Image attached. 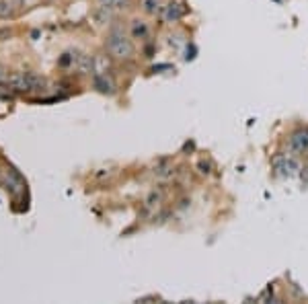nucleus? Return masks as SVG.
Instances as JSON below:
<instances>
[{
	"label": "nucleus",
	"mask_w": 308,
	"mask_h": 304,
	"mask_svg": "<svg viewBox=\"0 0 308 304\" xmlns=\"http://www.w3.org/2000/svg\"><path fill=\"white\" fill-rule=\"evenodd\" d=\"M6 78H8V72L4 70L2 66H0V85H2V82H6Z\"/></svg>",
	"instance_id": "39448f33"
},
{
	"label": "nucleus",
	"mask_w": 308,
	"mask_h": 304,
	"mask_svg": "<svg viewBox=\"0 0 308 304\" xmlns=\"http://www.w3.org/2000/svg\"><path fill=\"white\" fill-rule=\"evenodd\" d=\"M103 4L109 8H121V6L128 4V0H103Z\"/></svg>",
	"instance_id": "20e7f679"
},
{
	"label": "nucleus",
	"mask_w": 308,
	"mask_h": 304,
	"mask_svg": "<svg viewBox=\"0 0 308 304\" xmlns=\"http://www.w3.org/2000/svg\"><path fill=\"white\" fill-rule=\"evenodd\" d=\"M132 29H134V35H136V37H138V35H140V37L146 35V25H144L142 21H134V23H132Z\"/></svg>",
	"instance_id": "7ed1b4c3"
},
{
	"label": "nucleus",
	"mask_w": 308,
	"mask_h": 304,
	"mask_svg": "<svg viewBox=\"0 0 308 304\" xmlns=\"http://www.w3.org/2000/svg\"><path fill=\"white\" fill-rule=\"evenodd\" d=\"M12 0H0V17H8L12 12Z\"/></svg>",
	"instance_id": "f03ea898"
},
{
	"label": "nucleus",
	"mask_w": 308,
	"mask_h": 304,
	"mask_svg": "<svg viewBox=\"0 0 308 304\" xmlns=\"http://www.w3.org/2000/svg\"><path fill=\"white\" fill-rule=\"evenodd\" d=\"M107 48L109 51L113 53L115 58H130L134 53V48H132V41L125 39L121 33H111L109 35V41H107Z\"/></svg>",
	"instance_id": "f257e3e1"
}]
</instances>
